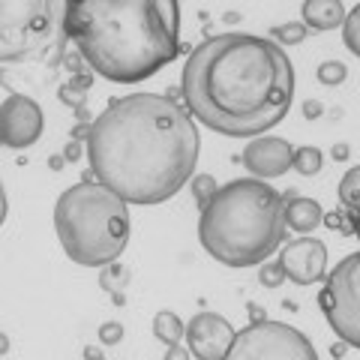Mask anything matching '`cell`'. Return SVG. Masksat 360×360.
<instances>
[{
  "mask_svg": "<svg viewBox=\"0 0 360 360\" xmlns=\"http://www.w3.org/2000/svg\"><path fill=\"white\" fill-rule=\"evenodd\" d=\"M99 340L105 345H117L123 340V324L120 321H105L103 328H99Z\"/></svg>",
  "mask_w": 360,
  "mask_h": 360,
  "instance_id": "cell-24",
  "label": "cell"
},
{
  "mask_svg": "<svg viewBox=\"0 0 360 360\" xmlns=\"http://www.w3.org/2000/svg\"><path fill=\"white\" fill-rule=\"evenodd\" d=\"M66 37L90 72L135 84L180 54L177 0H70Z\"/></svg>",
  "mask_w": 360,
  "mask_h": 360,
  "instance_id": "cell-3",
  "label": "cell"
},
{
  "mask_svg": "<svg viewBox=\"0 0 360 360\" xmlns=\"http://www.w3.org/2000/svg\"><path fill=\"white\" fill-rule=\"evenodd\" d=\"M307 25L303 21H288V25H276L274 30H270V37H274L276 45H283V49H291V45H300L303 39H307Z\"/></svg>",
  "mask_w": 360,
  "mask_h": 360,
  "instance_id": "cell-17",
  "label": "cell"
},
{
  "mask_svg": "<svg viewBox=\"0 0 360 360\" xmlns=\"http://www.w3.org/2000/svg\"><path fill=\"white\" fill-rule=\"evenodd\" d=\"M60 99H63L66 105H72V108H84V90L75 87V84L60 87Z\"/></svg>",
  "mask_w": 360,
  "mask_h": 360,
  "instance_id": "cell-25",
  "label": "cell"
},
{
  "mask_svg": "<svg viewBox=\"0 0 360 360\" xmlns=\"http://www.w3.org/2000/svg\"><path fill=\"white\" fill-rule=\"evenodd\" d=\"M324 210L315 198H285V229L297 231V234H312L321 225Z\"/></svg>",
  "mask_w": 360,
  "mask_h": 360,
  "instance_id": "cell-13",
  "label": "cell"
},
{
  "mask_svg": "<svg viewBox=\"0 0 360 360\" xmlns=\"http://www.w3.org/2000/svg\"><path fill=\"white\" fill-rule=\"evenodd\" d=\"M303 115H307L309 120H312V117H319V115H321V105L315 103V99H307V103H303Z\"/></svg>",
  "mask_w": 360,
  "mask_h": 360,
  "instance_id": "cell-27",
  "label": "cell"
},
{
  "mask_svg": "<svg viewBox=\"0 0 360 360\" xmlns=\"http://www.w3.org/2000/svg\"><path fill=\"white\" fill-rule=\"evenodd\" d=\"M87 162L127 205H162L189 184L201 139L193 115L168 94H129L90 120Z\"/></svg>",
  "mask_w": 360,
  "mask_h": 360,
  "instance_id": "cell-1",
  "label": "cell"
},
{
  "mask_svg": "<svg viewBox=\"0 0 360 360\" xmlns=\"http://www.w3.org/2000/svg\"><path fill=\"white\" fill-rule=\"evenodd\" d=\"M70 0H0V87L42 96L66 63Z\"/></svg>",
  "mask_w": 360,
  "mask_h": 360,
  "instance_id": "cell-5",
  "label": "cell"
},
{
  "mask_svg": "<svg viewBox=\"0 0 360 360\" xmlns=\"http://www.w3.org/2000/svg\"><path fill=\"white\" fill-rule=\"evenodd\" d=\"M315 360L312 342L297 328H288L283 321L258 319L246 330L234 333L229 348V360Z\"/></svg>",
  "mask_w": 360,
  "mask_h": 360,
  "instance_id": "cell-8",
  "label": "cell"
},
{
  "mask_svg": "<svg viewBox=\"0 0 360 360\" xmlns=\"http://www.w3.org/2000/svg\"><path fill=\"white\" fill-rule=\"evenodd\" d=\"M168 357H186L189 354V348H177V342L174 345H168V352H165Z\"/></svg>",
  "mask_w": 360,
  "mask_h": 360,
  "instance_id": "cell-28",
  "label": "cell"
},
{
  "mask_svg": "<svg viewBox=\"0 0 360 360\" xmlns=\"http://www.w3.org/2000/svg\"><path fill=\"white\" fill-rule=\"evenodd\" d=\"M357 193H360V168H348L345 177H342V184H340V201H342L345 210L357 213V205H360Z\"/></svg>",
  "mask_w": 360,
  "mask_h": 360,
  "instance_id": "cell-18",
  "label": "cell"
},
{
  "mask_svg": "<svg viewBox=\"0 0 360 360\" xmlns=\"http://www.w3.org/2000/svg\"><path fill=\"white\" fill-rule=\"evenodd\" d=\"M9 352V340H6V333H0V354H6Z\"/></svg>",
  "mask_w": 360,
  "mask_h": 360,
  "instance_id": "cell-31",
  "label": "cell"
},
{
  "mask_svg": "<svg viewBox=\"0 0 360 360\" xmlns=\"http://www.w3.org/2000/svg\"><path fill=\"white\" fill-rule=\"evenodd\" d=\"M360 255L352 252L336 264L330 274H324V288L319 295L321 312L333 333L345 345H360Z\"/></svg>",
  "mask_w": 360,
  "mask_h": 360,
  "instance_id": "cell-7",
  "label": "cell"
},
{
  "mask_svg": "<svg viewBox=\"0 0 360 360\" xmlns=\"http://www.w3.org/2000/svg\"><path fill=\"white\" fill-rule=\"evenodd\" d=\"M321 222L328 225V229H333V231L348 234V238H352V234L357 231V213H352V210H342V213H324Z\"/></svg>",
  "mask_w": 360,
  "mask_h": 360,
  "instance_id": "cell-20",
  "label": "cell"
},
{
  "mask_svg": "<svg viewBox=\"0 0 360 360\" xmlns=\"http://www.w3.org/2000/svg\"><path fill=\"white\" fill-rule=\"evenodd\" d=\"M340 27H342V39H345V49L352 51V54H360V42H357V30H360V6L348 9Z\"/></svg>",
  "mask_w": 360,
  "mask_h": 360,
  "instance_id": "cell-19",
  "label": "cell"
},
{
  "mask_svg": "<svg viewBox=\"0 0 360 360\" xmlns=\"http://www.w3.org/2000/svg\"><path fill=\"white\" fill-rule=\"evenodd\" d=\"M198 240L225 267H255L285 240V195L262 177L231 180L201 207Z\"/></svg>",
  "mask_w": 360,
  "mask_h": 360,
  "instance_id": "cell-4",
  "label": "cell"
},
{
  "mask_svg": "<svg viewBox=\"0 0 360 360\" xmlns=\"http://www.w3.org/2000/svg\"><path fill=\"white\" fill-rule=\"evenodd\" d=\"M321 165H324V156H321L319 148H295V150H291V168L300 172L303 177L319 174Z\"/></svg>",
  "mask_w": 360,
  "mask_h": 360,
  "instance_id": "cell-16",
  "label": "cell"
},
{
  "mask_svg": "<svg viewBox=\"0 0 360 360\" xmlns=\"http://www.w3.org/2000/svg\"><path fill=\"white\" fill-rule=\"evenodd\" d=\"M348 78V66L342 60H324L319 66V82L321 84H328V87H336V84H342Z\"/></svg>",
  "mask_w": 360,
  "mask_h": 360,
  "instance_id": "cell-21",
  "label": "cell"
},
{
  "mask_svg": "<svg viewBox=\"0 0 360 360\" xmlns=\"http://www.w3.org/2000/svg\"><path fill=\"white\" fill-rule=\"evenodd\" d=\"M258 283H262L264 288H279L285 283V270H283V264L279 262H262L258 264Z\"/></svg>",
  "mask_w": 360,
  "mask_h": 360,
  "instance_id": "cell-22",
  "label": "cell"
},
{
  "mask_svg": "<svg viewBox=\"0 0 360 360\" xmlns=\"http://www.w3.org/2000/svg\"><path fill=\"white\" fill-rule=\"evenodd\" d=\"M345 18L342 0H303V25L312 30H333Z\"/></svg>",
  "mask_w": 360,
  "mask_h": 360,
  "instance_id": "cell-14",
  "label": "cell"
},
{
  "mask_svg": "<svg viewBox=\"0 0 360 360\" xmlns=\"http://www.w3.org/2000/svg\"><path fill=\"white\" fill-rule=\"evenodd\" d=\"M6 219V193H4V184H0V225Z\"/></svg>",
  "mask_w": 360,
  "mask_h": 360,
  "instance_id": "cell-29",
  "label": "cell"
},
{
  "mask_svg": "<svg viewBox=\"0 0 360 360\" xmlns=\"http://www.w3.org/2000/svg\"><path fill=\"white\" fill-rule=\"evenodd\" d=\"M291 141L274 139V135H252V141L243 148V168L252 177H279L291 168Z\"/></svg>",
  "mask_w": 360,
  "mask_h": 360,
  "instance_id": "cell-12",
  "label": "cell"
},
{
  "mask_svg": "<svg viewBox=\"0 0 360 360\" xmlns=\"http://www.w3.org/2000/svg\"><path fill=\"white\" fill-rule=\"evenodd\" d=\"M63 160H66V162H78V160H82V141H78V139H72L70 144H66V150H63Z\"/></svg>",
  "mask_w": 360,
  "mask_h": 360,
  "instance_id": "cell-26",
  "label": "cell"
},
{
  "mask_svg": "<svg viewBox=\"0 0 360 360\" xmlns=\"http://www.w3.org/2000/svg\"><path fill=\"white\" fill-rule=\"evenodd\" d=\"M184 108L229 139H252L283 123L295 99V66L283 45L255 33L198 42L180 78Z\"/></svg>",
  "mask_w": 360,
  "mask_h": 360,
  "instance_id": "cell-2",
  "label": "cell"
},
{
  "mask_svg": "<svg viewBox=\"0 0 360 360\" xmlns=\"http://www.w3.org/2000/svg\"><path fill=\"white\" fill-rule=\"evenodd\" d=\"M333 160H348V148L340 144V148H333Z\"/></svg>",
  "mask_w": 360,
  "mask_h": 360,
  "instance_id": "cell-30",
  "label": "cell"
},
{
  "mask_svg": "<svg viewBox=\"0 0 360 360\" xmlns=\"http://www.w3.org/2000/svg\"><path fill=\"white\" fill-rule=\"evenodd\" d=\"M213 193H217V177H210V174H195L193 177V198H195L198 207H205L213 198Z\"/></svg>",
  "mask_w": 360,
  "mask_h": 360,
  "instance_id": "cell-23",
  "label": "cell"
},
{
  "mask_svg": "<svg viewBox=\"0 0 360 360\" xmlns=\"http://www.w3.org/2000/svg\"><path fill=\"white\" fill-rule=\"evenodd\" d=\"M45 127L42 105L33 96L13 94L0 103V144L13 150H25L39 141Z\"/></svg>",
  "mask_w": 360,
  "mask_h": 360,
  "instance_id": "cell-9",
  "label": "cell"
},
{
  "mask_svg": "<svg viewBox=\"0 0 360 360\" xmlns=\"http://www.w3.org/2000/svg\"><path fill=\"white\" fill-rule=\"evenodd\" d=\"M279 264L285 270V279L297 285H315L328 274V246L315 238H297L279 246Z\"/></svg>",
  "mask_w": 360,
  "mask_h": 360,
  "instance_id": "cell-11",
  "label": "cell"
},
{
  "mask_svg": "<svg viewBox=\"0 0 360 360\" xmlns=\"http://www.w3.org/2000/svg\"><path fill=\"white\" fill-rule=\"evenodd\" d=\"M54 229L72 264L103 267L117 262L129 243V205L99 180H82L60 193Z\"/></svg>",
  "mask_w": 360,
  "mask_h": 360,
  "instance_id": "cell-6",
  "label": "cell"
},
{
  "mask_svg": "<svg viewBox=\"0 0 360 360\" xmlns=\"http://www.w3.org/2000/svg\"><path fill=\"white\" fill-rule=\"evenodd\" d=\"M234 333L238 330L229 324V319H222L217 312H198L184 328V340L189 354H195L201 360H222L229 357Z\"/></svg>",
  "mask_w": 360,
  "mask_h": 360,
  "instance_id": "cell-10",
  "label": "cell"
},
{
  "mask_svg": "<svg viewBox=\"0 0 360 360\" xmlns=\"http://www.w3.org/2000/svg\"><path fill=\"white\" fill-rule=\"evenodd\" d=\"M184 328L186 324L177 319V312H168V309L156 312V319H153V336L162 345H174V342L184 340Z\"/></svg>",
  "mask_w": 360,
  "mask_h": 360,
  "instance_id": "cell-15",
  "label": "cell"
}]
</instances>
